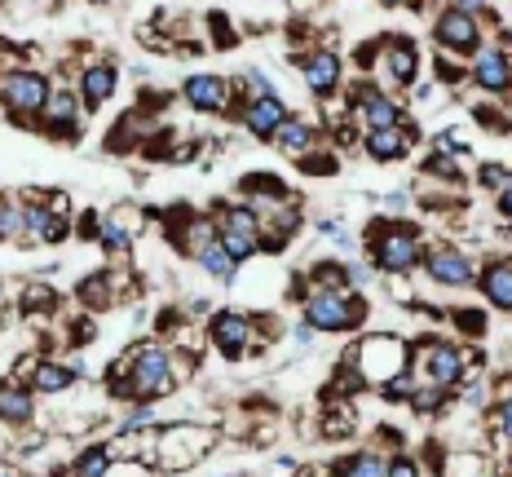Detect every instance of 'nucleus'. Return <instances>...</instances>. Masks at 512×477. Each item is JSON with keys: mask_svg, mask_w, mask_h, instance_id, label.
<instances>
[{"mask_svg": "<svg viewBox=\"0 0 512 477\" xmlns=\"http://www.w3.org/2000/svg\"><path fill=\"white\" fill-rule=\"evenodd\" d=\"M451 323L460 327L464 336H482V332H486V314L473 310V305H455V310H451Z\"/></svg>", "mask_w": 512, "mask_h": 477, "instance_id": "nucleus-35", "label": "nucleus"}, {"mask_svg": "<svg viewBox=\"0 0 512 477\" xmlns=\"http://www.w3.org/2000/svg\"><path fill=\"white\" fill-rule=\"evenodd\" d=\"M111 389L137 402H159L177 394V358L164 345L142 341L111 367Z\"/></svg>", "mask_w": 512, "mask_h": 477, "instance_id": "nucleus-1", "label": "nucleus"}, {"mask_svg": "<svg viewBox=\"0 0 512 477\" xmlns=\"http://www.w3.org/2000/svg\"><path fill=\"white\" fill-rule=\"evenodd\" d=\"M287 341H292V349H309V341H314V327H309V323H296L292 332H287Z\"/></svg>", "mask_w": 512, "mask_h": 477, "instance_id": "nucleus-41", "label": "nucleus"}, {"mask_svg": "<svg viewBox=\"0 0 512 477\" xmlns=\"http://www.w3.org/2000/svg\"><path fill=\"white\" fill-rule=\"evenodd\" d=\"M415 142H420V133H415L411 124H402V129H367L362 133V151H367V159H376V164H398V159H407Z\"/></svg>", "mask_w": 512, "mask_h": 477, "instance_id": "nucleus-15", "label": "nucleus"}, {"mask_svg": "<svg viewBox=\"0 0 512 477\" xmlns=\"http://www.w3.org/2000/svg\"><path fill=\"white\" fill-rule=\"evenodd\" d=\"M31 204H23V243H62L67 239V217H58L40 190H27Z\"/></svg>", "mask_w": 512, "mask_h": 477, "instance_id": "nucleus-12", "label": "nucleus"}, {"mask_svg": "<svg viewBox=\"0 0 512 477\" xmlns=\"http://www.w3.org/2000/svg\"><path fill=\"white\" fill-rule=\"evenodd\" d=\"M217 442H221V433L212 429V424H199V420L164 424V429H159V442H155V473L195 469V464L208 460Z\"/></svg>", "mask_w": 512, "mask_h": 477, "instance_id": "nucleus-3", "label": "nucleus"}, {"mask_svg": "<svg viewBox=\"0 0 512 477\" xmlns=\"http://www.w3.org/2000/svg\"><path fill=\"white\" fill-rule=\"evenodd\" d=\"M0 239H23V204L0 195Z\"/></svg>", "mask_w": 512, "mask_h": 477, "instance_id": "nucleus-34", "label": "nucleus"}, {"mask_svg": "<svg viewBox=\"0 0 512 477\" xmlns=\"http://www.w3.org/2000/svg\"><path fill=\"white\" fill-rule=\"evenodd\" d=\"M508 455H512V451H508Z\"/></svg>", "mask_w": 512, "mask_h": 477, "instance_id": "nucleus-49", "label": "nucleus"}, {"mask_svg": "<svg viewBox=\"0 0 512 477\" xmlns=\"http://www.w3.org/2000/svg\"><path fill=\"white\" fill-rule=\"evenodd\" d=\"M296 67H301V80L309 84V93L314 98H332V93L340 89V80H345V67H340V58L332 49H309L296 58Z\"/></svg>", "mask_w": 512, "mask_h": 477, "instance_id": "nucleus-13", "label": "nucleus"}, {"mask_svg": "<svg viewBox=\"0 0 512 477\" xmlns=\"http://www.w3.org/2000/svg\"><path fill=\"white\" fill-rule=\"evenodd\" d=\"M345 363H354L358 367V376L367 380V385H389L398 371H407L411 367V349L407 341H398V336H362V341L349 349V358Z\"/></svg>", "mask_w": 512, "mask_h": 477, "instance_id": "nucleus-6", "label": "nucleus"}, {"mask_svg": "<svg viewBox=\"0 0 512 477\" xmlns=\"http://www.w3.org/2000/svg\"><path fill=\"white\" fill-rule=\"evenodd\" d=\"M336 168H340V164H336V155H332V151H323V146H318L314 155H305V159H301V173H309V177H332Z\"/></svg>", "mask_w": 512, "mask_h": 477, "instance_id": "nucleus-36", "label": "nucleus"}, {"mask_svg": "<svg viewBox=\"0 0 512 477\" xmlns=\"http://www.w3.org/2000/svg\"><path fill=\"white\" fill-rule=\"evenodd\" d=\"M208 341L212 349H217L221 358H248L252 354V345L261 349V336H256V323L248 314H239V310H221V314H212V323H208Z\"/></svg>", "mask_w": 512, "mask_h": 477, "instance_id": "nucleus-9", "label": "nucleus"}, {"mask_svg": "<svg viewBox=\"0 0 512 477\" xmlns=\"http://www.w3.org/2000/svg\"><path fill=\"white\" fill-rule=\"evenodd\" d=\"M336 477H389V460L380 451H358L336 464Z\"/></svg>", "mask_w": 512, "mask_h": 477, "instance_id": "nucleus-28", "label": "nucleus"}, {"mask_svg": "<svg viewBox=\"0 0 512 477\" xmlns=\"http://www.w3.org/2000/svg\"><path fill=\"white\" fill-rule=\"evenodd\" d=\"M446 394H451V389H437V385H420V380H415V389H411V411L415 416H433V411H442L446 407Z\"/></svg>", "mask_w": 512, "mask_h": 477, "instance_id": "nucleus-31", "label": "nucleus"}, {"mask_svg": "<svg viewBox=\"0 0 512 477\" xmlns=\"http://www.w3.org/2000/svg\"><path fill=\"white\" fill-rule=\"evenodd\" d=\"M424 274L437 283V288H473L477 283V257L460 243H433V248H424Z\"/></svg>", "mask_w": 512, "mask_h": 477, "instance_id": "nucleus-8", "label": "nucleus"}, {"mask_svg": "<svg viewBox=\"0 0 512 477\" xmlns=\"http://www.w3.org/2000/svg\"><path fill=\"white\" fill-rule=\"evenodd\" d=\"M0 420L14 424V429H27L36 420V389L23 385V380H5L0 385Z\"/></svg>", "mask_w": 512, "mask_h": 477, "instance_id": "nucleus-22", "label": "nucleus"}, {"mask_svg": "<svg viewBox=\"0 0 512 477\" xmlns=\"http://www.w3.org/2000/svg\"><path fill=\"white\" fill-rule=\"evenodd\" d=\"M376 67L384 71L389 89H411L415 76H420V58H415L411 40H380V62Z\"/></svg>", "mask_w": 512, "mask_h": 477, "instance_id": "nucleus-14", "label": "nucleus"}, {"mask_svg": "<svg viewBox=\"0 0 512 477\" xmlns=\"http://www.w3.org/2000/svg\"><path fill=\"white\" fill-rule=\"evenodd\" d=\"M40 124H45L53 137H76V129H80V93L76 89H53V98L45 102V111H40Z\"/></svg>", "mask_w": 512, "mask_h": 477, "instance_id": "nucleus-19", "label": "nucleus"}, {"mask_svg": "<svg viewBox=\"0 0 512 477\" xmlns=\"http://www.w3.org/2000/svg\"><path fill=\"white\" fill-rule=\"evenodd\" d=\"M389 477H420V464L411 455H393L389 460Z\"/></svg>", "mask_w": 512, "mask_h": 477, "instance_id": "nucleus-39", "label": "nucleus"}, {"mask_svg": "<svg viewBox=\"0 0 512 477\" xmlns=\"http://www.w3.org/2000/svg\"><path fill=\"white\" fill-rule=\"evenodd\" d=\"M354 120L367 124V129H402L407 124V102L376 89L362 106H354Z\"/></svg>", "mask_w": 512, "mask_h": 477, "instance_id": "nucleus-20", "label": "nucleus"}, {"mask_svg": "<svg viewBox=\"0 0 512 477\" xmlns=\"http://www.w3.org/2000/svg\"><path fill=\"white\" fill-rule=\"evenodd\" d=\"M45 204H49L53 212H58V217H67V212H71V199L62 195V190H53V195H45Z\"/></svg>", "mask_w": 512, "mask_h": 477, "instance_id": "nucleus-42", "label": "nucleus"}, {"mask_svg": "<svg viewBox=\"0 0 512 477\" xmlns=\"http://www.w3.org/2000/svg\"><path fill=\"white\" fill-rule=\"evenodd\" d=\"M433 40H437V49L442 53H477L482 49V18H473V14H464V9H455V5H446L442 14L433 18Z\"/></svg>", "mask_w": 512, "mask_h": 477, "instance_id": "nucleus-10", "label": "nucleus"}, {"mask_svg": "<svg viewBox=\"0 0 512 477\" xmlns=\"http://www.w3.org/2000/svg\"><path fill=\"white\" fill-rule=\"evenodd\" d=\"M106 477H151V464H142V460H115Z\"/></svg>", "mask_w": 512, "mask_h": 477, "instance_id": "nucleus-38", "label": "nucleus"}, {"mask_svg": "<svg viewBox=\"0 0 512 477\" xmlns=\"http://www.w3.org/2000/svg\"><path fill=\"white\" fill-rule=\"evenodd\" d=\"M53 98V80L45 71H5L0 76V102L9 106V115H18V120H31V115L45 111V102Z\"/></svg>", "mask_w": 512, "mask_h": 477, "instance_id": "nucleus-7", "label": "nucleus"}, {"mask_svg": "<svg viewBox=\"0 0 512 477\" xmlns=\"http://www.w3.org/2000/svg\"><path fill=\"white\" fill-rule=\"evenodd\" d=\"M495 204H499V217H504V221H512V186H504V190H499V195H495Z\"/></svg>", "mask_w": 512, "mask_h": 477, "instance_id": "nucleus-43", "label": "nucleus"}, {"mask_svg": "<svg viewBox=\"0 0 512 477\" xmlns=\"http://www.w3.org/2000/svg\"><path fill=\"white\" fill-rule=\"evenodd\" d=\"M490 442L495 447H512V394L490 407Z\"/></svg>", "mask_w": 512, "mask_h": 477, "instance_id": "nucleus-29", "label": "nucleus"}, {"mask_svg": "<svg viewBox=\"0 0 512 477\" xmlns=\"http://www.w3.org/2000/svg\"><path fill=\"white\" fill-rule=\"evenodd\" d=\"M309 283H314V288H349V265L314 261V265H309Z\"/></svg>", "mask_w": 512, "mask_h": 477, "instance_id": "nucleus-30", "label": "nucleus"}, {"mask_svg": "<svg viewBox=\"0 0 512 477\" xmlns=\"http://www.w3.org/2000/svg\"><path fill=\"white\" fill-rule=\"evenodd\" d=\"M181 98H186L195 111H204V115H221V111H230V102H234V89H230V80H221V76H190L186 84H181Z\"/></svg>", "mask_w": 512, "mask_h": 477, "instance_id": "nucleus-16", "label": "nucleus"}, {"mask_svg": "<svg viewBox=\"0 0 512 477\" xmlns=\"http://www.w3.org/2000/svg\"><path fill=\"white\" fill-rule=\"evenodd\" d=\"M508 261H512V257H508Z\"/></svg>", "mask_w": 512, "mask_h": 477, "instance_id": "nucleus-48", "label": "nucleus"}, {"mask_svg": "<svg viewBox=\"0 0 512 477\" xmlns=\"http://www.w3.org/2000/svg\"><path fill=\"white\" fill-rule=\"evenodd\" d=\"M71 385H76V371H71L67 363H49V358L36 367V376H31V389H36V394H49V398L67 394Z\"/></svg>", "mask_w": 512, "mask_h": 477, "instance_id": "nucleus-24", "label": "nucleus"}, {"mask_svg": "<svg viewBox=\"0 0 512 477\" xmlns=\"http://www.w3.org/2000/svg\"><path fill=\"white\" fill-rule=\"evenodd\" d=\"M195 261L204 265V270H208V274H212V279H217V283H234V279H239V261H234L230 252L221 248V235L212 239V243H208L204 252H199Z\"/></svg>", "mask_w": 512, "mask_h": 477, "instance_id": "nucleus-26", "label": "nucleus"}, {"mask_svg": "<svg viewBox=\"0 0 512 477\" xmlns=\"http://www.w3.org/2000/svg\"><path fill=\"white\" fill-rule=\"evenodd\" d=\"M274 146H279L287 159H296V164H301L305 155H314L318 146H323V133H318L314 124H305V120H296V115H287L283 129L274 133Z\"/></svg>", "mask_w": 512, "mask_h": 477, "instance_id": "nucleus-23", "label": "nucleus"}, {"mask_svg": "<svg viewBox=\"0 0 512 477\" xmlns=\"http://www.w3.org/2000/svg\"><path fill=\"white\" fill-rule=\"evenodd\" d=\"M473 363V354H464L455 341H420L411 349V376L420 385H437V389H460L464 371Z\"/></svg>", "mask_w": 512, "mask_h": 477, "instance_id": "nucleus-5", "label": "nucleus"}, {"mask_svg": "<svg viewBox=\"0 0 512 477\" xmlns=\"http://www.w3.org/2000/svg\"><path fill=\"white\" fill-rule=\"evenodd\" d=\"M115 89H120V67L115 62H89V67L80 71V98L89 111H98V106H106L115 98Z\"/></svg>", "mask_w": 512, "mask_h": 477, "instance_id": "nucleus-18", "label": "nucleus"}, {"mask_svg": "<svg viewBox=\"0 0 512 477\" xmlns=\"http://www.w3.org/2000/svg\"><path fill=\"white\" fill-rule=\"evenodd\" d=\"M221 248H226L230 257L243 265V261H252L256 252H261V239H256V235H239V230H221Z\"/></svg>", "mask_w": 512, "mask_h": 477, "instance_id": "nucleus-33", "label": "nucleus"}, {"mask_svg": "<svg viewBox=\"0 0 512 477\" xmlns=\"http://www.w3.org/2000/svg\"><path fill=\"white\" fill-rule=\"evenodd\" d=\"M208 23H212V40H217V45H234V31H230V18L212 14V18H208Z\"/></svg>", "mask_w": 512, "mask_h": 477, "instance_id": "nucleus-40", "label": "nucleus"}, {"mask_svg": "<svg viewBox=\"0 0 512 477\" xmlns=\"http://www.w3.org/2000/svg\"><path fill=\"white\" fill-rule=\"evenodd\" d=\"M0 477H27V473L18 469V464H5V460H0Z\"/></svg>", "mask_w": 512, "mask_h": 477, "instance_id": "nucleus-44", "label": "nucleus"}, {"mask_svg": "<svg viewBox=\"0 0 512 477\" xmlns=\"http://www.w3.org/2000/svg\"><path fill=\"white\" fill-rule=\"evenodd\" d=\"M380 5H389V9H398V5H407V0H380Z\"/></svg>", "mask_w": 512, "mask_h": 477, "instance_id": "nucleus-45", "label": "nucleus"}, {"mask_svg": "<svg viewBox=\"0 0 512 477\" xmlns=\"http://www.w3.org/2000/svg\"><path fill=\"white\" fill-rule=\"evenodd\" d=\"M111 464H115V455H111L106 442H93V447H84V451L71 455V473H76V477H106V473H111Z\"/></svg>", "mask_w": 512, "mask_h": 477, "instance_id": "nucleus-25", "label": "nucleus"}, {"mask_svg": "<svg viewBox=\"0 0 512 477\" xmlns=\"http://www.w3.org/2000/svg\"><path fill=\"white\" fill-rule=\"evenodd\" d=\"M0 292H5V283H0Z\"/></svg>", "mask_w": 512, "mask_h": 477, "instance_id": "nucleus-47", "label": "nucleus"}, {"mask_svg": "<svg viewBox=\"0 0 512 477\" xmlns=\"http://www.w3.org/2000/svg\"><path fill=\"white\" fill-rule=\"evenodd\" d=\"M371 265H376L380 274H411L415 265L424 261V235L407 221H380V226H371Z\"/></svg>", "mask_w": 512, "mask_h": 477, "instance_id": "nucleus-4", "label": "nucleus"}, {"mask_svg": "<svg viewBox=\"0 0 512 477\" xmlns=\"http://www.w3.org/2000/svg\"><path fill=\"white\" fill-rule=\"evenodd\" d=\"M477 177H482V186L495 190V195H499L504 186H512V168H508V164H482V173H477Z\"/></svg>", "mask_w": 512, "mask_h": 477, "instance_id": "nucleus-37", "label": "nucleus"}, {"mask_svg": "<svg viewBox=\"0 0 512 477\" xmlns=\"http://www.w3.org/2000/svg\"><path fill=\"white\" fill-rule=\"evenodd\" d=\"M301 296V318L314 332H354L367 323V301L354 296V288H314V283H296Z\"/></svg>", "mask_w": 512, "mask_h": 477, "instance_id": "nucleus-2", "label": "nucleus"}, {"mask_svg": "<svg viewBox=\"0 0 512 477\" xmlns=\"http://www.w3.org/2000/svg\"><path fill=\"white\" fill-rule=\"evenodd\" d=\"M477 288H482V296H486L490 310L512 314V261L504 257V261L482 265V270H477Z\"/></svg>", "mask_w": 512, "mask_h": 477, "instance_id": "nucleus-21", "label": "nucleus"}, {"mask_svg": "<svg viewBox=\"0 0 512 477\" xmlns=\"http://www.w3.org/2000/svg\"><path fill=\"white\" fill-rule=\"evenodd\" d=\"M473 84L486 93H512V45L499 36L495 45H482L473 53Z\"/></svg>", "mask_w": 512, "mask_h": 477, "instance_id": "nucleus-11", "label": "nucleus"}, {"mask_svg": "<svg viewBox=\"0 0 512 477\" xmlns=\"http://www.w3.org/2000/svg\"><path fill=\"white\" fill-rule=\"evenodd\" d=\"M58 477H76V473H71V469H67V473H58Z\"/></svg>", "mask_w": 512, "mask_h": 477, "instance_id": "nucleus-46", "label": "nucleus"}, {"mask_svg": "<svg viewBox=\"0 0 512 477\" xmlns=\"http://www.w3.org/2000/svg\"><path fill=\"white\" fill-rule=\"evenodd\" d=\"M18 305H23L27 314H49L53 310V288L45 279H31L23 288V296H18Z\"/></svg>", "mask_w": 512, "mask_h": 477, "instance_id": "nucleus-32", "label": "nucleus"}, {"mask_svg": "<svg viewBox=\"0 0 512 477\" xmlns=\"http://www.w3.org/2000/svg\"><path fill=\"white\" fill-rule=\"evenodd\" d=\"M287 102L274 93V98H256V102H243V129H248L256 142H274V133L283 129L287 120Z\"/></svg>", "mask_w": 512, "mask_h": 477, "instance_id": "nucleus-17", "label": "nucleus"}, {"mask_svg": "<svg viewBox=\"0 0 512 477\" xmlns=\"http://www.w3.org/2000/svg\"><path fill=\"white\" fill-rule=\"evenodd\" d=\"M76 296H80L84 310H93V314L111 310V305H115V283H111V274H89V279L80 283Z\"/></svg>", "mask_w": 512, "mask_h": 477, "instance_id": "nucleus-27", "label": "nucleus"}]
</instances>
